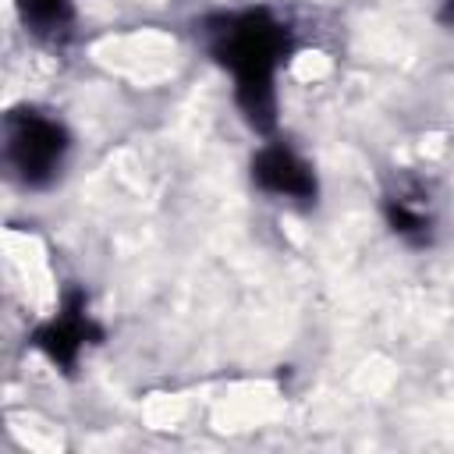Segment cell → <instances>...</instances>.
Returning a JSON list of instances; mask_svg holds the SVG:
<instances>
[{
  "mask_svg": "<svg viewBox=\"0 0 454 454\" xmlns=\"http://www.w3.org/2000/svg\"><path fill=\"white\" fill-rule=\"evenodd\" d=\"M67 153V135L57 121L35 110H14L7 117V163L25 184H46Z\"/></svg>",
  "mask_w": 454,
  "mask_h": 454,
  "instance_id": "cell-2",
  "label": "cell"
},
{
  "mask_svg": "<svg viewBox=\"0 0 454 454\" xmlns=\"http://www.w3.org/2000/svg\"><path fill=\"white\" fill-rule=\"evenodd\" d=\"M21 14L39 35H57L71 21V4L67 0H21Z\"/></svg>",
  "mask_w": 454,
  "mask_h": 454,
  "instance_id": "cell-6",
  "label": "cell"
},
{
  "mask_svg": "<svg viewBox=\"0 0 454 454\" xmlns=\"http://www.w3.org/2000/svg\"><path fill=\"white\" fill-rule=\"evenodd\" d=\"M443 21L454 25V0H447V7H443Z\"/></svg>",
  "mask_w": 454,
  "mask_h": 454,
  "instance_id": "cell-7",
  "label": "cell"
},
{
  "mask_svg": "<svg viewBox=\"0 0 454 454\" xmlns=\"http://www.w3.org/2000/svg\"><path fill=\"white\" fill-rule=\"evenodd\" d=\"M209 53L234 74V92L252 121V128L270 131L273 128V78L291 50V32L280 18L270 11H241V14H223L206 25Z\"/></svg>",
  "mask_w": 454,
  "mask_h": 454,
  "instance_id": "cell-1",
  "label": "cell"
},
{
  "mask_svg": "<svg viewBox=\"0 0 454 454\" xmlns=\"http://www.w3.org/2000/svg\"><path fill=\"white\" fill-rule=\"evenodd\" d=\"M92 333H96V326H92V319H89V312H85V301L74 298L71 305H64V312H60L46 330H39L35 344H39L53 362L74 365L78 351L85 348V340H89Z\"/></svg>",
  "mask_w": 454,
  "mask_h": 454,
  "instance_id": "cell-5",
  "label": "cell"
},
{
  "mask_svg": "<svg viewBox=\"0 0 454 454\" xmlns=\"http://www.w3.org/2000/svg\"><path fill=\"white\" fill-rule=\"evenodd\" d=\"M387 220L390 227L411 241V245H426L433 238V202H429V192L419 184V181H404L397 184V192L387 195Z\"/></svg>",
  "mask_w": 454,
  "mask_h": 454,
  "instance_id": "cell-4",
  "label": "cell"
},
{
  "mask_svg": "<svg viewBox=\"0 0 454 454\" xmlns=\"http://www.w3.org/2000/svg\"><path fill=\"white\" fill-rule=\"evenodd\" d=\"M252 177L262 192L284 195L294 202H312L316 199V174L305 160H298L287 145H266L252 160Z\"/></svg>",
  "mask_w": 454,
  "mask_h": 454,
  "instance_id": "cell-3",
  "label": "cell"
}]
</instances>
